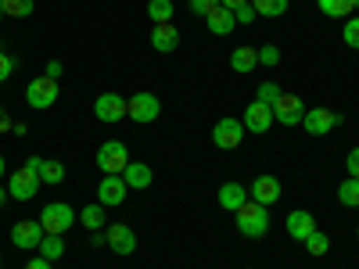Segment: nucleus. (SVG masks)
Returning <instances> with one entry per match:
<instances>
[{
	"label": "nucleus",
	"instance_id": "f257e3e1",
	"mask_svg": "<svg viewBox=\"0 0 359 269\" xmlns=\"http://www.w3.org/2000/svg\"><path fill=\"white\" fill-rule=\"evenodd\" d=\"M237 233H245V237H252V241H255V237H266L269 233V208L266 205H259V201H245L241 208H237Z\"/></svg>",
	"mask_w": 359,
	"mask_h": 269
},
{
	"label": "nucleus",
	"instance_id": "f03ea898",
	"mask_svg": "<svg viewBox=\"0 0 359 269\" xmlns=\"http://www.w3.org/2000/svg\"><path fill=\"white\" fill-rule=\"evenodd\" d=\"M36 187H40V172H36V155H33L8 176V194L15 201H29V198H36Z\"/></svg>",
	"mask_w": 359,
	"mask_h": 269
},
{
	"label": "nucleus",
	"instance_id": "7ed1b4c3",
	"mask_svg": "<svg viewBox=\"0 0 359 269\" xmlns=\"http://www.w3.org/2000/svg\"><path fill=\"white\" fill-rule=\"evenodd\" d=\"M126 165H130V151H126L123 140H104L97 147V169L104 176H123Z\"/></svg>",
	"mask_w": 359,
	"mask_h": 269
},
{
	"label": "nucleus",
	"instance_id": "20e7f679",
	"mask_svg": "<svg viewBox=\"0 0 359 269\" xmlns=\"http://www.w3.org/2000/svg\"><path fill=\"white\" fill-rule=\"evenodd\" d=\"M40 226L43 233H57V237H65L69 226H76V212H72V205L65 201H50L43 205V212H40Z\"/></svg>",
	"mask_w": 359,
	"mask_h": 269
},
{
	"label": "nucleus",
	"instance_id": "39448f33",
	"mask_svg": "<svg viewBox=\"0 0 359 269\" xmlns=\"http://www.w3.org/2000/svg\"><path fill=\"white\" fill-rule=\"evenodd\" d=\"M158 115H162V101L155 94H147V90H140V94H133L126 101V118H133V123H140V126L155 123Z\"/></svg>",
	"mask_w": 359,
	"mask_h": 269
},
{
	"label": "nucleus",
	"instance_id": "423d86ee",
	"mask_svg": "<svg viewBox=\"0 0 359 269\" xmlns=\"http://www.w3.org/2000/svg\"><path fill=\"white\" fill-rule=\"evenodd\" d=\"M241 140H245V123H237L233 115L219 118V123L212 126V144L219 147V151H237Z\"/></svg>",
	"mask_w": 359,
	"mask_h": 269
},
{
	"label": "nucleus",
	"instance_id": "0eeeda50",
	"mask_svg": "<svg viewBox=\"0 0 359 269\" xmlns=\"http://www.w3.org/2000/svg\"><path fill=\"white\" fill-rule=\"evenodd\" d=\"M302 118H306L302 97H294V94H280V97H277V104H273V123L294 130V126H302Z\"/></svg>",
	"mask_w": 359,
	"mask_h": 269
},
{
	"label": "nucleus",
	"instance_id": "6e6552de",
	"mask_svg": "<svg viewBox=\"0 0 359 269\" xmlns=\"http://www.w3.org/2000/svg\"><path fill=\"white\" fill-rule=\"evenodd\" d=\"M43 237H47V233H43L40 219H18V223L11 226V244L22 248V251H36Z\"/></svg>",
	"mask_w": 359,
	"mask_h": 269
},
{
	"label": "nucleus",
	"instance_id": "1a4fd4ad",
	"mask_svg": "<svg viewBox=\"0 0 359 269\" xmlns=\"http://www.w3.org/2000/svg\"><path fill=\"white\" fill-rule=\"evenodd\" d=\"M338 123H341V115L334 108H306V118H302V126H306L309 137H327Z\"/></svg>",
	"mask_w": 359,
	"mask_h": 269
},
{
	"label": "nucleus",
	"instance_id": "9d476101",
	"mask_svg": "<svg viewBox=\"0 0 359 269\" xmlns=\"http://www.w3.org/2000/svg\"><path fill=\"white\" fill-rule=\"evenodd\" d=\"M104 244L115 251V255H133L137 251V233L126 226V223H108L104 226Z\"/></svg>",
	"mask_w": 359,
	"mask_h": 269
},
{
	"label": "nucleus",
	"instance_id": "9b49d317",
	"mask_svg": "<svg viewBox=\"0 0 359 269\" xmlns=\"http://www.w3.org/2000/svg\"><path fill=\"white\" fill-rule=\"evenodd\" d=\"M25 101H29V108H50L57 101V79H50V76L33 79L25 86Z\"/></svg>",
	"mask_w": 359,
	"mask_h": 269
},
{
	"label": "nucleus",
	"instance_id": "f8f14e48",
	"mask_svg": "<svg viewBox=\"0 0 359 269\" xmlns=\"http://www.w3.org/2000/svg\"><path fill=\"white\" fill-rule=\"evenodd\" d=\"M94 115H97V123L115 126V123H123V118H126V101L118 94H101L94 101Z\"/></svg>",
	"mask_w": 359,
	"mask_h": 269
},
{
	"label": "nucleus",
	"instance_id": "ddd939ff",
	"mask_svg": "<svg viewBox=\"0 0 359 269\" xmlns=\"http://www.w3.org/2000/svg\"><path fill=\"white\" fill-rule=\"evenodd\" d=\"M245 130L248 133H259V137H266L269 133V126H273V108L269 104H262V101H252L248 108H245Z\"/></svg>",
	"mask_w": 359,
	"mask_h": 269
},
{
	"label": "nucleus",
	"instance_id": "4468645a",
	"mask_svg": "<svg viewBox=\"0 0 359 269\" xmlns=\"http://www.w3.org/2000/svg\"><path fill=\"white\" fill-rule=\"evenodd\" d=\"M248 198L259 201V205H266V208L277 205V201L284 198V194H280V179H277V176H266V172L255 176V184L248 187Z\"/></svg>",
	"mask_w": 359,
	"mask_h": 269
},
{
	"label": "nucleus",
	"instance_id": "2eb2a0df",
	"mask_svg": "<svg viewBox=\"0 0 359 269\" xmlns=\"http://www.w3.org/2000/svg\"><path fill=\"white\" fill-rule=\"evenodd\" d=\"M126 194H130V187H126V179H123V176H101V184H97V201H101L104 208L123 205Z\"/></svg>",
	"mask_w": 359,
	"mask_h": 269
},
{
	"label": "nucleus",
	"instance_id": "dca6fc26",
	"mask_svg": "<svg viewBox=\"0 0 359 269\" xmlns=\"http://www.w3.org/2000/svg\"><path fill=\"white\" fill-rule=\"evenodd\" d=\"M284 226H287V237H291V241H306L313 230H320L316 219H313V212H306V208H294V212H287Z\"/></svg>",
	"mask_w": 359,
	"mask_h": 269
},
{
	"label": "nucleus",
	"instance_id": "f3484780",
	"mask_svg": "<svg viewBox=\"0 0 359 269\" xmlns=\"http://www.w3.org/2000/svg\"><path fill=\"white\" fill-rule=\"evenodd\" d=\"M151 47L162 50V54L176 50V47H180V29H176L172 22H158V25L151 29Z\"/></svg>",
	"mask_w": 359,
	"mask_h": 269
},
{
	"label": "nucleus",
	"instance_id": "a211bd4d",
	"mask_svg": "<svg viewBox=\"0 0 359 269\" xmlns=\"http://www.w3.org/2000/svg\"><path fill=\"white\" fill-rule=\"evenodd\" d=\"M205 22H208V33H212V36H230L233 29H237V18H233V11H226L223 4H219L212 15H208Z\"/></svg>",
	"mask_w": 359,
	"mask_h": 269
},
{
	"label": "nucleus",
	"instance_id": "6ab92c4d",
	"mask_svg": "<svg viewBox=\"0 0 359 269\" xmlns=\"http://www.w3.org/2000/svg\"><path fill=\"white\" fill-rule=\"evenodd\" d=\"M248 201V187H241V184H223L219 187V208H226V212H237V208H241Z\"/></svg>",
	"mask_w": 359,
	"mask_h": 269
},
{
	"label": "nucleus",
	"instance_id": "aec40b11",
	"mask_svg": "<svg viewBox=\"0 0 359 269\" xmlns=\"http://www.w3.org/2000/svg\"><path fill=\"white\" fill-rule=\"evenodd\" d=\"M123 179H126V187H130V191H147V187H151V165L130 162L126 172H123Z\"/></svg>",
	"mask_w": 359,
	"mask_h": 269
},
{
	"label": "nucleus",
	"instance_id": "412c9836",
	"mask_svg": "<svg viewBox=\"0 0 359 269\" xmlns=\"http://www.w3.org/2000/svg\"><path fill=\"white\" fill-rule=\"evenodd\" d=\"M255 65H259V50H255V47H237V50L230 54V69L241 72V76L255 72Z\"/></svg>",
	"mask_w": 359,
	"mask_h": 269
},
{
	"label": "nucleus",
	"instance_id": "4be33fe9",
	"mask_svg": "<svg viewBox=\"0 0 359 269\" xmlns=\"http://www.w3.org/2000/svg\"><path fill=\"white\" fill-rule=\"evenodd\" d=\"M36 172H40V184H62V179H65V165L62 162L40 158V155H36Z\"/></svg>",
	"mask_w": 359,
	"mask_h": 269
},
{
	"label": "nucleus",
	"instance_id": "5701e85b",
	"mask_svg": "<svg viewBox=\"0 0 359 269\" xmlns=\"http://www.w3.org/2000/svg\"><path fill=\"white\" fill-rule=\"evenodd\" d=\"M316 4L327 18H352L355 15V0H316Z\"/></svg>",
	"mask_w": 359,
	"mask_h": 269
},
{
	"label": "nucleus",
	"instance_id": "b1692460",
	"mask_svg": "<svg viewBox=\"0 0 359 269\" xmlns=\"http://www.w3.org/2000/svg\"><path fill=\"white\" fill-rule=\"evenodd\" d=\"M79 223H83L90 233H94V230H104V226H108V219H104V205H101V201H97V205H86L83 212H79Z\"/></svg>",
	"mask_w": 359,
	"mask_h": 269
},
{
	"label": "nucleus",
	"instance_id": "393cba45",
	"mask_svg": "<svg viewBox=\"0 0 359 269\" xmlns=\"http://www.w3.org/2000/svg\"><path fill=\"white\" fill-rule=\"evenodd\" d=\"M47 262H57V258H62L65 255V237H57V233H47L43 237V241H40V248H36Z\"/></svg>",
	"mask_w": 359,
	"mask_h": 269
},
{
	"label": "nucleus",
	"instance_id": "a878e982",
	"mask_svg": "<svg viewBox=\"0 0 359 269\" xmlns=\"http://www.w3.org/2000/svg\"><path fill=\"white\" fill-rule=\"evenodd\" d=\"M0 11H4V18H29L36 4L33 0H0Z\"/></svg>",
	"mask_w": 359,
	"mask_h": 269
},
{
	"label": "nucleus",
	"instance_id": "bb28decb",
	"mask_svg": "<svg viewBox=\"0 0 359 269\" xmlns=\"http://www.w3.org/2000/svg\"><path fill=\"white\" fill-rule=\"evenodd\" d=\"M302 244H306V251H309L313 258H320V255H327V251H331V237H327L323 230H313V233L306 237Z\"/></svg>",
	"mask_w": 359,
	"mask_h": 269
},
{
	"label": "nucleus",
	"instance_id": "cd10ccee",
	"mask_svg": "<svg viewBox=\"0 0 359 269\" xmlns=\"http://www.w3.org/2000/svg\"><path fill=\"white\" fill-rule=\"evenodd\" d=\"M172 0H147V18H151L155 25L158 22H172Z\"/></svg>",
	"mask_w": 359,
	"mask_h": 269
},
{
	"label": "nucleus",
	"instance_id": "c85d7f7f",
	"mask_svg": "<svg viewBox=\"0 0 359 269\" xmlns=\"http://www.w3.org/2000/svg\"><path fill=\"white\" fill-rule=\"evenodd\" d=\"M252 8H255V15H262V18H280V15L287 11V0H252Z\"/></svg>",
	"mask_w": 359,
	"mask_h": 269
},
{
	"label": "nucleus",
	"instance_id": "c756f323",
	"mask_svg": "<svg viewBox=\"0 0 359 269\" xmlns=\"http://www.w3.org/2000/svg\"><path fill=\"white\" fill-rule=\"evenodd\" d=\"M338 201L345 205V208H359V179H345V184L338 187Z\"/></svg>",
	"mask_w": 359,
	"mask_h": 269
},
{
	"label": "nucleus",
	"instance_id": "7c9ffc66",
	"mask_svg": "<svg viewBox=\"0 0 359 269\" xmlns=\"http://www.w3.org/2000/svg\"><path fill=\"white\" fill-rule=\"evenodd\" d=\"M280 94H284V90H280L273 79H266V83H259V90H255V101H262V104H269V108H273Z\"/></svg>",
	"mask_w": 359,
	"mask_h": 269
},
{
	"label": "nucleus",
	"instance_id": "2f4dec72",
	"mask_svg": "<svg viewBox=\"0 0 359 269\" xmlns=\"http://www.w3.org/2000/svg\"><path fill=\"white\" fill-rule=\"evenodd\" d=\"M341 36H345V43H348L352 50H359V15H352V18L345 22V29H341Z\"/></svg>",
	"mask_w": 359,
	"mask_h": 269
},
{
	"label": "nucleus",
	"instance_id": "473e14b6",
	"mask_svg": "<svg viewBox=\"0 0 359 269\" xmlns=\"http://www.w3.org/2000/svg\"><path fill=\"white\" fill-rule=\"evenodd\" d=\"M255 50H259V65H266V69L280 65V50H277L273 43H266V47H255Z\"/></svg>",
	"mask_w": 359,
	"mask_h": 269
},
{
	"label": "nucleus",
	"instance_id": "72a5a7b5",
	"mask_svg": "<svg viewBox=\"0 0 359 269\" xmlns=\"http://www.w3.org/2000/svg\"><path fill=\"white\" fill-rule=\"evenodd\" d=\"M216 8H219V0H191V11H194V15H201V18H208Z\"/></svg>",
	"mask_w": 359,
	"mask_h": 269
},
{
	"label": "nucleus",
	"instance_id": "f704fd0d",
	"mask_svg": "<svg viewBox=\"0 0 359 269\" xmlns=\"http://www.w3.org/2000/svg\"><path fill=\"white\" fill-rule=\"evenodd\" d=\"M233 18H237V25H252V22L259 18V15H255V8H252V0H248L245 8H237V11H233Z\"/></svg>",
	"mask_w": 359,
	"mask_h": 269
},
{
	"label": "nucleus",
	"instance_id": "c9c22d12",
	"mask_svg": "<svg viewBox=\"0 0 359 269\" xmlns=\"http://www.w3.org/2000/svg\"><path fill=\"white\" fill-rule=\"evenodd\" d=\"M11 72H15V57H8L4 50H0V83H4Z\"/></svg>",
	"mask_w": 359,
	"mask_h": 269
},
{
	"label": "nucleus",
	"instance_id": "e433bc0d",
	"mask_svg": "<svg viewBox=\"0 0 359 269\" xmlns=\"http://www.w3.org/2000/svg\"><path fill=\"white\" fill-rule=\"evenodd\" d=\"M345 165H348V176H352V179H359V147H352V151H348Z\"/></svg>",
	"mask_w": 359,
	"mask_h": 269
},
{
	"label": "nucleus",
	"instance_id": "4c0bfd02",
	"mask_svg": "<svg viewBox=\"0 0 359 269\" xmlns=\"http://www.w3.org/2000/svg\"><path fill=\"white\" fill-rule=\"evenodd\" d=\"M25 269H50V262H47L43 255H36V258H29V262H25Z\"/></svg>",
	"mask_w": 359,
	"mask_h": 269
},
{
	"label": "nucleus",
	"instance_id": "58836bf2",
	"mask_svg": "<svg viewBox=\"0 0 359 269\" xmlns=\"http://www.w3.org/2000/svg\"><path fill=\"white\" fill-rule=\"evenodd\" d=\"M219 4H223L226 11H237V8H245V4H248V0H219Z\"/></svg>",
	"mask_w": 359,
	"mask_h": 269
},
{
	"label": "nucleus",
	"instance_id": "ea45409f",
	"mask_svg": "<svg viewBox=\"0 0 359 269\" xmlns=\"http://www.w3.org/2000/svg\"><path fill=\"white\" fill-rule=\"evenodd\" d=\"M62 72H65V69H62V62H50V65H47V76H50V79H57Z\"/></svg>",
	"mask_w": 359,
	"mask_h": 269
},
{
	"label": "nucleus",
	"instance_id": "a19ab883",
	"mask_svg": "<svg viewBox=\"0 0 359 269\" xmlns=\"http://www.w3.org/2000/svg\"><path fill=\"white\" fill-rule=\"evenodd\" d=\"M8 130H15V123H11V118H8L4 111H0V133H8Z\"/></svg>",
	"mask_w": 359,
	"mask_h": 269
},
{
	"label": "nucleus",
	"instance_id": "79ce46f5",
	"mask_svg": "<svg viewBox=\"0 0 359 269\" xmlns=\"http://www.w3.org/2000/svg\"><path fill=\"white\" fill-rule=\"evenodd\" d=\"M4 201H8V191H4V187H0V208H4Z\"/></svg>",
	"mask_w": 359,
	"mask_h": 269
},
{
	"label": "nucleus",
	"instance_id": "37998d69",
	"mask_svg": "<svg viewBox=\"0 0 359 269\" xmlns=\"http://www.w3.org/2000/svg\"><path fill=\"white\" fill-rule=\"evenodd\" d=\"M0 179H4V158H0Z\"/></svg>",
	"mask_w": 359,
	"mask_h": 269
},
{
	"label": "nucleus",
	"instance_id": "c03bdc74",
	"mask_svg": "<svg viewBox=\"0 0 359 269\" xmlns=\"http://www.w3.org/2000/svg\"><path fill=\"white\" fill-rule=\"evenodd\" d=\"M0 22H4V11H0Z\"/></svg>",
	"mask_w": 359,
	"mask_h": 269
},
{
	"label": "nucleus",
	"instance_id": "a18cd8bd",
	"mask_svg": "<svg viewBox=\"0 0 359 269\" xmlns=\"http://www.w3.org/2000/svg\"><path fill=\"white\" fill-rule=\"evenodd\" d=\"M355 11H359V0H355Z\"/></svg>",
	"mask_w": 359,
	"mask_h": 269
},
{
	"label": "nucleus",
	"instance_id": "49530a36",
	"mask_svg": "<svg viewBox=\"0 0 359 269\" xmlns=\"http://www.w3.org/2000/svg\"><path fill=\"white\" fill-rule=\"evenodd\" d=\"M355 237H359V226H355Z\"/></svg>",
	"mask_w": 359,
	"mask_h": 269
}]
</instances>
